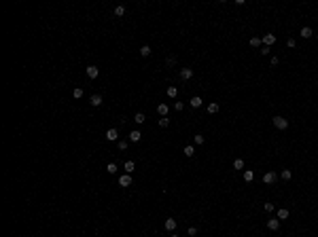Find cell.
Returning <instances> with one entry per match:
<instances>
[{"label":"cell","mask_w":318,"mask_h":237,"mask_svg":"<svg viewBox=\"0 0 318 237\" xmlns=\"http://www.w3.org/2000/svg\"><path fill=\"white\" fill-rule=\"evenodd\" d=\"M259 53H261V55H269V47H261Z\"/></svg>","instance_id":"obj_36"},{"label":"cell","mask_w":318,"mask_h":237,"mask_svg":"<svg viewBox=\"0 0 318 237\" xmlns=\"http://www.w3.org/2000/svg\"><path fill=\"white\" fill-rule=\"evenodd\" d=\"M123 167H125V172H127V174H132V172L136 169V163H134V161H125V165H123Z\"/></svg>","instance_id":"obj_18"},{"label":"cell","mask_w":318,"mask_h":237,"mask_svg":"<svg viewBox=\"0 0 318 237\" xmlns=\"http://www.w3.org/2000/svg\"><path fill=\"white\" fill-rule=\"evenodd\" d=\"M261 40H263V47H271L276 43V34H265Z\"/></svg>","instance_id":"obj_4"},{"label":"cell","mask_w":318,"mask_h":237,"mask_svg":"<svg viewBox=\"0 0 318 237\" xmlns=\"http://www.w3.org/2000/svg\"><path fill=\"white\" fill-rule=\"evenodd\" d=\"M125 148H127V140H121L119 142V150H125Z\"/></svg>","instance_id":"obj_35"},{"label":"cell","mask_w":318,"mask_h":237,"mask_svg":"<svg viewBox=\"0 0 318 237\" xmlns=\"http://www.w3.org/2000/svg\"><path fill=\"white\" fill-rule=\"evenodd\" d=\"M288 216H291V212H288L286 207H280V210L276 212V218H280V220H286Z\"/></svg>","instance_id":"obj_8"},{"label":"cell","mask_w":318,"mask_h":237,"mask_svg":"<svg viewBox=\"0 0 318 237\" xmlns=\"http://www.w3.org/2000/svg\"><path fill=\"white\" fill-rule=\"evenodd\" d=\"M106 140H108V142H117L119 140V131L115 127H111L108 131H106Z\"/></svg>","instance_id":"obj_2"},{"label":"cell","mask_w":318,"mask_h":237,"mask_svg":"<svg viewBox=\"0 0 318 237\" xmlns=\"http://www.w3.org/2000/svg\"><path fill=\"white\" fill-rule=\"evenodd\" d=\"M189 104H191V108H199V106L204 104V100H201L199 95H195V97H191V100H189Z\"/></svg>","instance_id":"obj_10"},{"label":"cell","mask_w":318,"mask_h":237,"mask_svg":"<svg viewBox=\"0 0 318 237\" xmlns=\"http://www.w3.org/2000/svg\"><path fill=\"white\" fill-rule=\"evenodd\" d=\"M312 36V28H301V38H310Z\"/></svg>","instance_id":"obj_22"},{"label":"cell","mask_w":318,"mask_h":237,"mask_svg":"<svg viewBox=\"0 0 318 237\" xmlns=\"http://www.w3.org/2000/svg\"><path fill=\"white\" fill-rule=\"evenodd\" d=\"M182 108H185L182 102H176V104H174V110H176V112H182Z\"/></svg>","instance_id":"obj_31"},{"label":"cell","mask_w":318,"mask_h":237,"mask_svg":"<svg viewBox=\"0 0 318 237\" xmlns=\"http://www.w3.org/2000/svg\"><path fill=\"white\" fill-rule=\"evenodd\" d=\"M140 55H142V57H149V55H151V47H149V45H142V47H140Z\"/></svg>","instance_id":"obj_17"},{"label":"cell","mask_w":318,"mask_h":237,"mask_svg":"<svg viewBox=\"0 0 318 237\" xmlns=\"http://www.w3.org/2000/svg\"><path fill=\"white\" fill-rule=\"evenodd\" d=\"M115 15H117V17H123V15H125V7H121V5L115 7Z\"/></svg>","instance_id":"obj_21"},{"label":"cell","mask_w":318,"mask_h":237,"mask_svg":"<svg viewBox=\"0 0 318 237\" xmlns=\"http://www.w3.org/2000/svg\"><path fill=\"white\" fill-rule=\"evenodd\" d=\"M219 108H221V106H219L217 102H210V104H208V112H210V114H217Z\"/></svg>","instance_id":"obj_14"},{"label":"cell","mask_w":318,"mask_h":237,"mask_svg":"<svg viewBox=\"0 0 318 237\" xmlns=\"http://www.w3.org/2000/svg\"><path fill=\"white\" fill-rule=\"evenodd\" d=\"M286 45H288L291 49H295V47H297V40H295V38H288V43H286Z\"/></svg>","instance_id":"obj_34"},{"label":"cell","mask_w":318,"mask_h":237,"mask_svg":"<svg viewBox=\"0 0 318 237\" xmlns=\"http://www.w3.org/2000/svg\"><path fill=\"white\" fill-rule=\"evenodd\" d=\"M98 74H100L98 66H87V76L89 78H98Z\"/></svg>","instance_id":"obj_6"},{"label":"cell","mask_w":318,"mask_h":237,"mask_svg":"<svg viewBox=\"0 0 318 237\" xmlns=\"http://www.w3.org/2000/svg\"><path fill=\"white\" fill-rule=\"evenodd\" d=\"M276 178H278L276 172H265V174H263V182H265V184H274Z\"/></svg>","instance_id":"obj_3"},{"label":"cell","mask_w":318,"mask_h":237,"mask_svg":"<svg viewBox=\"0 0 318 237\" xmlns=\"http://www.w3.org/2000/svg\"><path fill=\"white\" fill-rule=\"evenodd\" d=\"M168 125H170V118H168V116H161V118H159V127H168Z\"/></svg>","instance_id":"obj_25"},{"label":"cell","mask_w":318,"mask_h":237,"mask_svg":"<svg viewBox=\"0 0 318 237\" xmlns=\"http://www.w3.org/2000/svg\"><path fill=\"white\" fill-rule=\"evenodd\" d=\"M280 178H282V180H291V178H293V172H291V169H282Z\"/></svg>","instance_id":"obj_20"},{"label":"cell","mask_w":318,"mask_h":237,"mask_svg":"<svg viewBox=\"0 0 318 237\" xmlns=\"http://www.w3.org/2000/svg\"><path fill=\"white\" fill-rule=\"evenodd\" d=\"M174 229H176V220H174V218H168V220H165V231H174Z\"/></svg>","instance_id":"obj_16"},{"label":"cell","mask_w":318,"mask_h":237,"mask_svg":"<svg viewBox=\"0 0 318 237\" xmlns=\"http://www.w3.org/2000/svg\"><path fill=\"white\" fill-rule=\"evenodd\" d=\"M182 153H185V157H193V155H195V148H193V146H185Z\"/></svg>","instance_id":"obj_23"},{"label":"cell","mask_w":318,"mask_h":237,"mask_svg":"<svg viewBox=\"0 0 318 237\" xmlns=\"http://www.w3.org/2000/svg\"><path fill=\"white\" fill-rule=\"evenodd\" d=\"M165 64H168V66H174V64H176V57H174V55H170V57L165 59Z\"/></svg>","instance_id":"obj_33"},{"label":"cell","mask_w":318,"mask_h":237,"mask_svg":"<svg viewBox=\"0 0 318 237\" xmlns=\"http://www.w3.org/2000/svg\"><path fill=\"white\" fill-rule=\"evenodd\" d=\"M72 95H74L76 100H79V97H83V89H81V87H76V89L72 91Z\"/></svg>","instance_id":"obj_29"},{"label":"cell","mask_w":318,"mask_h":237,"mask_svg":"<svg viewBox=\"0 0 318 237\" xmlns=\"http://www.w3.org/2000/svg\"><path fill=\"white\" fill-rule=\"evenodd\" d=\"M140 138H142V134H140L138 129L130 131V142H140Z\"/></svg>","instance_id":"obj_11"},{"label":"cell","mask_w":318,"mask_h":237,"mask_svg":"<svg viewBox=\"0 0 318 237\" xmlns=\"http://www.w3.org/2000/svg\"><path fill=\"white\" fill-rule=\"evenodd\" d=\"M157 112H159L161 116H168V112H170V108H168V104H159V106H157Z\"/></svg>","instance_id":"obj_13"},{"label":"cell","mask_w":318,"mask_h":237,"mask_svg":"<svg viewBox=\"0 0 318 237\" xmlns=\"http://www.w3.org/2000/svg\"><path fill=\"white\" fill-rule=\"evenodd\" d=\"M176 93H178L176 87H168V97H176Z\"/></svg>","instance_id":"obj_27"},{"label":"cell","mask_w":318,"mask_h":237,"mask_svg":"<svg viewBox=\"0 0 318 237\" xmlns=\"http://www.w3.org/2000/svg\"><path fill=\"white\" fill-rule=\"evenodd\" d=\"M119 184H121V186H130V184H132V174H123V176L119 178Z\"/></svg>","instance_id":"obj_7"},{"label":"cell","mask_w":318,"mask_h":237,"mask_svg":"<svg viewBox=\"0 0 318 237\" xmlns=\"http://www.w3.org/2000/svg\"><path fill=\"white\" fill-rule=\"evenodd\" d=\"M89 104H91V106H95V108H98V106H102V95H91Z\"/></svg>","instance_id":"obj_12"},{"label":"cell","mask_w":318,"mask_h":237,"mask_svg":"<svg viewBox=\"0 0 318 237\" xmlns=\"http://www.w3.org/2000/svg\"><path fill=\"white\" fill-rule=\"evenodd\" d=\"M233 167H236V169H244V161H242V159H236V161H233Z\"/></svg>","instance_id":"obj_28"},{"label":"cell","mask_w":318,"mask_h":237,"mask_svg":"<svg viewBox=\"0 0 318 237\" xmlns=\"http://www.w3.org/2000/svg\"><path fill=\"white\" fill-rule=\"evenodd\" d=\"M261 43H263V40H261V38H257V36H255V38H250V47H255V49H257V47H261Z\"/></svg>","instance_id":"obj_24"},{"label":"cell","mask_w":318,"mask_h":237,"mask_svg":"<svg viewBox=\"0 0 318 237\" xmlns=\"http://www.w3.org/2000/svg\"><path fill=\"white\" fill-rule=\"evenodd\" d=\"M170 237H180V235H176V233H172V235H170Z\"/></svg>","instance_id":"obj_38"},{"label":"cell","mask_w":318,"mask_h":237,"mask_svg":"<svg viewBox=\"0 0 318 237\" xmlns=\"http://www.w3.org/2000/svg\"><path fill=\"white\" fill-rule=\"evenodd\" d=\"M263 210H265V212H274L276 207H274V203H263Z\"/></svg>","instance_id":"obj_32"},{"label":"cell","mask_w":318,"mask_h":237,"mask_svg":"<svg viewBox=\"0 0 318 237\" xmlns=\"http://www.w3.org/2000/svg\"><path fill=\"white\" fill-rule=\"evenodd\" d=\"M274 127L280 129V131H284V129L288 127V121H286L284 116H274Z\"/></svg>","instance_id":"obj_1"},{"label":"cell","mask_w":318,"mask_h":237,"mask_svg":"<svg viewBox=\"0 0 318 237\" xmlns=\"http://www.w3.org/2000/svg\"><path fill=\"white\" fill-rule=\"evenodd\" d=\"M193 142H195L197 146H201V144H204V136H199V134H197V136L193 138Z\"/></svg>","instance_id":"obj_30"},{"label":"cell","mask_w":318,"mask_h":237,"mask_svg":"<svg viewBox=\"0 0 318 237\" xmlns=\"http://www.w3.org/2000/svg\"><path fill=\"white\" fill-rule=\"evenodd\" d=\"M267 229L269 231H278L280 229V218H269L267 220Z\"/></svg>","instance_id":"obj_5"},{"label":"cell","mask_w":318,"mask_h":237,"mask_svg":"<svg viewBox=\"0 0 318 237\" xmlns=\"http://www.w3.org/2000/svg\"><path fill=\"white\" fill-rule=\"evenodd\" d=\"M106 172H108V174H115V172H117V163H108V165H106Z\"/></svg>","instance_id":"obj_26"},{"label":"cell","mask_w":318,"mask_h":237,"mask_svg":"<svg viewBox=\"0 0 318 237\" xmlns=\"http://www.w3.org/2000/svg\"><path fill=\"white\" fill-rule=\"evenodd\" d=\"M191 76H193V70H191V68H182V70H180V78H182V81H189Z\"/></svg>","instance_id":"obj_9"},{"label":"cell","mask_w":318,"mask_h":237,"mask_svg":"<svg viewBox=\"0 0 318 237\" xmlns=\"http://www.w3.org/2000/svg\"><path fill=\"white\" fill-rule=\"evenodd\" d=\"M187 233L193 237V235H197V229H195V226H189V231H187Z\"/></svg>","instance_id":"obj_37"},{"label":"cell","mask_w":318,"mask_h":237,"mask_svg":"<svg viewBox=\"0 0 318 237\" xmlns=\"http://www.w3.org/2000/svg\"><path fill=\"white\" fill-rule=\"evenodd\" d=\"M252 180H255V172H252V169H246V172H244V182H252Z\"/></svg>","instance_id":"obj_15"},{"label":"cell","mask_w":318,"mask_h":237,"mask_svg":"<svg viewBox=\"0 0 318 237\" xmlns=\"http://www.w3.org/2000/svg\"><path fill=\"white\" fill-rule=\"evenodd\" d=\"M134 121H136V123H138V125H142V123H144V121H146V116H144V112H138V114H136V116H134Z\"/></svg>","instance_id":"obj_19"}]
</instances>
